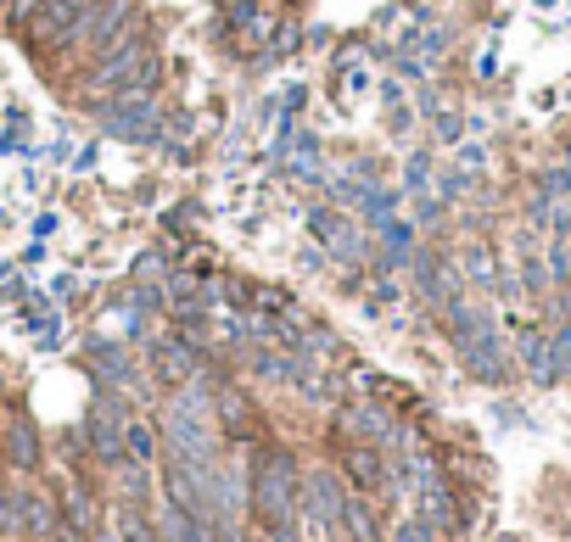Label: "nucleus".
Wrapping results in <instances>:
<instances>
[{
  "label": "nucleus",
  "instance_id": "19",
  "mask_svg": "<svg viewBox=\"0 0 571 542\" xmlns=\"http://www.w3.org/2000/svg\"><path fill=\"white\" fill-rule=\"evenodd\" d=\"M107 526H113L124 542H163V537H158V520L140 509V504H124V498L107 509Z\"/></svg>",
  "mask_w": 571,
  "mask_h": 542
},
{
  "label": "nucleus",
  "instance_id": "29",
  "mask_svg": "<svg viewBox=\"0 0 571 542\" xmlns=\"http://www.w3.org/2000/svg\"><path fill=\"white\" fill-rule=\"evenodd\" d=\"M426 174H432V157L415 152V157H409V185H404V190H426Z\"/></svg>",
  "mask_w": 571,
  "mask_h": 542
},
{
  "label": "nucleus",
  "instance_id": "33",
  "mask_svg": "<svg viewBox=\"0 0 571 542\" xmlns=\"http://www.w3.org/2000/svg\"><path fill=\"white\" fill-rule=\"evenodd\" d=\"M538 7H555V0H538Z\"/></svg>",
  "mask_w": 571,
  "mask_h": 542
},
{
  "label": "nucleus",
  "instance_id": "2",
  "mask_svg": "<svg viewBox=\"0 0 571 542\" xmlns=\"http://www.w3.org/2000/svg\"><path fill=\"white\" fill-rule=\"evenodd\" d=\"M90 12H95V0H45L39 17L23 28V45H28V51H39V57L45 51H62V45H73L84 34Z\"/></svg>",
  "mask_w": 571,
  "mask_h": 542
},
{
  "label": "nucleus",
  "instance_id": "26",
  "mask_svg": "<svg viewBox=\"0 0 571 542\" xmlns=\"http://www.w3.org/2000/svg\"><path fill=\"white\" fill-rule=\"evenodd\" d=\"M168 274V258L163 252H140L135 258V280H163Z\"/></svg>",
  "mask_w": 571,
  "mask_h": 542
},
{
  "label": "nucleus",
  "instance_id": "15",
  "mask_svg": "<svg viewBox=\"0 0 571 542\" xmlns=\"http://www.w3.org/2000/svg\"><path fill=\"white\" fill-rule=\"evenodd\" d=\"M348 386L359 391V398L381 403V409H415V391L404 380H393V375H381V369H353Z\"/></svg>",
  "mask_w": 571,
  "mask_h": 542
},
{
  "label": "nucleus",
  "instance_id": "18",
  "mask_svg": "<svg viewBox=\"0 0 571 542\" xmlns=\"http://www.w3.org/2000/svg\"><path fill=\"white\" fill-rule=\"evenodd\" d=\"M158 453H163L158 425L140 420V414H129V420H124V464H152Z\"/></svg>",
  "mask_w": 571,
  "mask_h": 542
},
{
  "label": "nucleus",
  "instance_id": "5",
  "mask_svg": "<svg viewBox=\"0 0 571 542\" xmlns=\"http://www.w3.org/2000/svg\"><path fill=\"white\" fill-rule=\"evenodd\" d=\"M129 28H135V0H95V12H90V23H84V34L73 45L90 51V62H95L102 51H113Z\"/></svg>",
  "mask_w": 571,
  "mask_h": 542
},
{
  "label": "nucleus",
  "instance_id": "12",
  "mask_svg": "<svg viewBox=\"0 0 571 542\" xmlns=\"http://www.w3.org/2000/svg\"><path fill=\"white\" fill-rule=\"evenodd\" d=\"M62 531H73V537H95V531H102V504H95V492L84 486V481H68L62 486Z\"/></svg>",
  "mask_w": 571,
  "mask_h": 542
},
{
  "label": "nucleus",
  "instance_id": "10",
  "mask_svg": "<svg viewBox=\"0 0 571 542\" xmlns=\"http://www.w3.org/2000/svg\"><path fill=\"white\" fill-rule=\"evenodd\" d=\"M213 420H219V436H224V441H258V409H253V398H242L235 386H219Z\"/></svg>",
  "mask_w": 571,
  "mask_h": 542
},
{
  "label": "nucleus",
  "instance_id": "30",
  "mask_svg": "<svg viewBox=\"0 0 571 542\" xmlns=\"http://www.w3.org/2000/svg\"><path fill=\"white\" fill-rule=\"evenodd\" d=\"M95 163H102V140H90V145H79V152H73V168L79 174H90Z\"/></svg>",
  "mask_w": 571,
  "mask_h": 542
},
{
  "label": "nucleus",
  "instance_id": "4",
  "mask_svg": "<svg viewBox=\"0 0 571 542\" xmlns=\"http://www.w3.org/2000/svg\"><path fill=\"white\" fill-rule=\"evenodd\" d=\"M147 369H152L158 386L179 391V386H190L202 375V353L190 347L185 335H158V341H147Z\"/></svg>",
  "mask_w": 571,
  "mask_h": 542
},
{
  "label": "nucleus",
  "instance_id": "24",
  "mask_svg": "<svg viewBox=\"0 0 571 542\" xmlns=\"http://www.w3.org/2000/svg\"><path fill=\"white\" fill-rule=\"evenodd\" d=\"M39 7H45V0H7V28L23 39V28L39 17Z\"/></svg>",
  "mask_w": 571,
  "mask_h": 542
},
{
  "label": "nucleus",
  "instance_id": "25",
  "mask_svg": "<svg viewBox=\"0 0 571 542\" xmlns=\"http://www.w3.org/2000/svg\"><path fill=\"white\" fill-rule=\"evenodd\" d=\"M393 542H443V537H438L432 526H426V520H415V515H409V520L393 531Z\"/></svg>",
  "mask_w": 571,
  "mask_h": 542
},
{
  "label": "nucleus",
  "instance_id": "21",
  "mask_svg": "<svg viewBox=\"0 0 571 542\" xmlns=\"http://www.w3.org/2000/svg\"><path fill=\"white\" fill-rule=\"evenodd\" d=\"M465 280L470 285H499V263L488 246H470V258H465Z\"/></svg>",
  "mask_w": 571,
  "mask_h": 542
},
{
  "label": "nucleus",
  "instance_id": "32",
  "mask_svg": "<svg viewBox=\"0 0 571 542\" xmlns=\"http://www.w3.org/2000/svg\"><path fill=\"white\" fill-rule=\"evenodd\" d=\"M95 542H124V537H118V531L107 526V531H95Z\"/></svg>",
  "mask_w": 571,
  "mask_h": 542
},
{
  "label": "nucleus",
  "instance_id": "34",
  "mask_svg": "<svg viewBox=\"0 0 571 542\" xmlns=\"http://www.w3.org/2000/svg\"><path fill=\"white\" fill-rule=\"evenodd\" d=\"M566 163H571V145H566Z\"/></svg>",
  "mask_w": 571,
  "mask_h": 542
},
{
  "label": "nucleus",
  "instance_id": "8",
  "mask_svg": "<svg viewBox=\"0 0 571 542\" xmlns=\"http://www.w3.org/2000/svg\"><path fill=\"white\" fill-rule=\"evenodd\" d=\"M342 498H348V481L337 470H303V486H298V509L319 515L330 531H337V515H342Z\"/></svg>",
  "mask_w": 571,
  "mask_h": 542
},
{
  "label": "nucleus",
  "instance_id": "28",
  "mask_svg": "<svg viewBox=\"0 0 571 542\" xmlns=\"http://www.w3.org/2000/svg\"><path fill=\"white\" fill-rule=\"evenodd\" d=\"M482 163H488V152H482L476 140H465V145H459V174H476Z\"/></svg>",
  "mask_w": 571,
  "mask_h": 542
},
{
  "label": "nucleus",
  "instance_id": "16",
  "mask_svg": "<svg viewBox=\"0 0 571 542\" xmlns=\"http://www.w3.org/2000/svg\"><path fill=\"white\" fill-rule=\"evenodd\" d=\"M459 358H465V369H470L476 380H488V386H499V380L510 375V353H504L499 330H493V335H482V341H470V347H465Z\"/></svg>",
  "mask_w": 571,
  "mask_h": 542
},
{
  "label": "nucleus",
  "instance_id": "27",
  "mask_svg": "<svg viewBox=\"0 0 571 542\" xmlns=\"http://www.w3.org/2000/svg\"><path fill=\"white\" fill-rule=\"evenodd\" d=\"M342 95H370V73L342 62Z\"/></svg>",
  "mask_w": 571,
  "mask_h": 542
},
{
  "label": "nucleus",
  "instance_id": "14",
  "mask_svg": "<svg viewBox=\"0 0 571 542\" xmlns=\"http://www.w3.org/2000/svg\"><path fill=\"white\" fill-rule=\"evenodd\" d=\"M18 504H23V537H57L62 531V504L45 486H23Z\"/></svg>",
  "mask_w": 571,
  "mask_h": 542
},
{
  "label": "nucleus",
  "instance_id": "11",
  "mask_svg": "<svg viewBox=\"0 0 571 542\" xmlns=\"http://www.w3.org/2000/svg\"><path fill=\"white\" fill-rule=\"evenodd\" d=\"M409 498H415V520H426L438 537H448V531L459 526V498H454V486H448V481H432V486L409 492Z\"/></svg>",
  "mask_w": 571,
  "mask_h": 542
},
{
  "label": "nucleus",
  "instance_id": "13",
  "mask_svg": "<svg viewBox=\"0 0 571 542\" xmlns=\"http://www.w3.org/2000/svg\"><path fill=\"white\" fill-rule=\"evenodd\" d=\"M0 453H7L12 470H39L45 448H39V431H34L28 414H18V409L7 414V436H0Z\"/></svg>",
  "mask_w": 571,
  "mask_h": 542
},
{
  "label": "nucleus",
  "instance_id": "7",
  "mask_svg": "<svg viewBox=\"0 0 571 542\" xmlns=\"http://www.w3.org/2000/svg\"><path fill=\"white\" fill-rule=\"evenodd\" d=\"M409 263H415V291H420V297L432 303L438 314H443L448 303H459L465 280H459V269H454V263H443L438 252H415Z\"/></svg>",
  "mask_w": 571,
  "mask_h": 542
},
{
  "label": "nucleus",
  "instance_id": "3",
  "mask_svg": "<svg viewBox=\"0 0 571 542\" xmlns=\"http://www.w3.org/2000/svg\"><path fill=\"white\" fill-rule=\"evenodd\" d=\"M84 364H90V380H95V391H118V398H135V391H140V364L129 358V347H124V341L95 335L90 347H84Z\"/></svg>",
  "mask_w": 571,
  "mask_h": 542
},
{
  "label": "nucleus",
  "instance_id": "31",
  "mask_svg": "<svg viewBox=\"0 0 571 542\" xmlns=\"http://www.w3.org/2000/svg\"><path fill=\"white\" fill-rule=\"evenodd\" d=\"M28 229H34V240H45V235H51V229H57V213H39V219H34Z\"/></svg>",
  "mask_w": 571,
  "mask_h": 542
},
{
  "label": "nucleus",
  "instance_id": "1",
  "mask_svg": "<svg viewBox=\"0 0 571 542\" xmlns=\"http://www.w3.org/2000/svg\"><path fill=\"white\" fill-rule=\"evenodd\" d=\"M298 486H303V464L292 453L258 448V459L247 470V504L275 542H298Z\"/></svg>",
  "mask_w": 571,
  "mask_h": 542
},
{
  "label": "nucleus",
  "instance_id": "20",
  "mask_svg": "<svg viewBox=\"0 0 571 542\" xmlns=\"http://www.w3.org/2000/svg\"><path fill=\"white\" fill-rule=\"evenodd\" d=\"M197 219H202V213H197V202L168 208V213H163V235H168V240H190V235H197Z\"/></svg>",
  "mask_w": 571,
  "mask_h": 542
},
{
  "label": "nucleus",
  "instance_id": "6",
  "mask_svg": "<svg viewBox=\"0 0 571 542\" xmlns=\"http://www.w3.org/2000/svg\"><path fill=\"white\" fill-rule=\"evenodd\" d=\"M124 398L118 391H102L95 398V409H90V420H84V431H90V448H95V459L102 464H124Z\"/></svg>",
  "mask_w": 571,
  "mask_h": 542
},
{
  "label": "nucleus",
  "instance_id": "35",
  "mask_svg": "<svg viewBox=\"0 0 571 542\" xmlns=\"http://www.w3.org/2000/svg\"><path fill=\"white\" fill-rule=\"evenodd\" d=\"M0 12H7V0H0Z\"/></svg>",
  "mask_w": 571,
  "mask_h": 542
},
{
  "label": "nucleus",
  "instance_id": "23",
  "mask_svg": "<svg viewBox=\"0 0 571 542\" xmlns=\"http://www.w3.org/2000/svg\"><path fill=\"white\" fill-rule=\"evenodd\" d=\"M303 39H308V34H303L298 23H286V17H280V23H275V34H269V57H292Z\"/></svg>",
  "mask_w": 571,
  "mask_h": 542
},
{
  "label": "nucleus",
  "instance_id": "17",
  "mask_svg": "<svg viewBox=\"0 0 571 542\" xmlns=\"http://www.w3.org/2000/svg\"><path fill=\"white\" fill-rule=\"evenodd\" d=\"M337 531L348 542H381V526H375V504L364 498V492L348 486V498H342V515H337Z\"/></svg>",
  "mask_w": 571,
  "mask_h": 542
},
{
  "label": "nucleus",
  "instance_id": "9",
  "mask_svg": "<svg viewBox=\"0 0 571 542\" xmlns=\"http://www.w3.org/2000/svg\"><path fill=\"white\" fill-rule=\"evenodd\" d=\"M515 364L527 369L538 386H555V380H560V364H555V341H549L538 325H515Z\"/></svg>",
  "mask_w": 571,
  "mask_h": 542
},
{
  "label": "nucleus",
  "instance_id": "22",
  "mask_svg": "<svg viewBox=\"0 0 571 542\" xmlns=\"http://www.w3.org/2000/svg\"><path fill=\"white\" fill-rule=\"evenodd\" d=\"M0 537H23V504H18V486L0 481Z\"/></svg>",
  "mask_w": 571,
  "mask_h": 542
}]
</instances>
